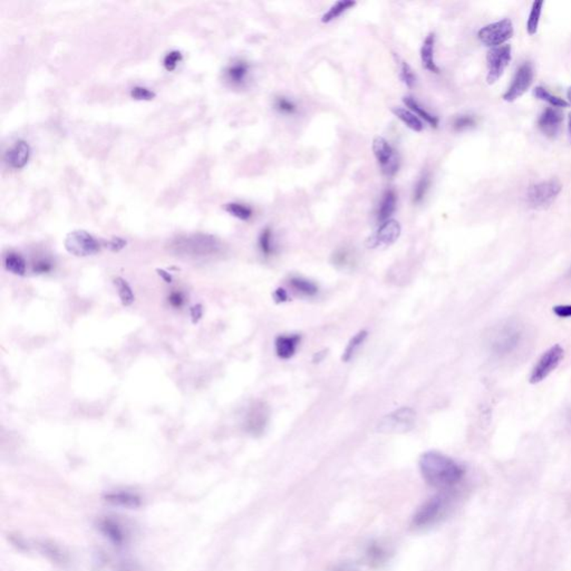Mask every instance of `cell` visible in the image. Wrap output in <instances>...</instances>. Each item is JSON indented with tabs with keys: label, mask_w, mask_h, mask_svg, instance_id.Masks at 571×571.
<instances>
[{
	"label": "cell",
	"mask_w": 571,
	"mask_h": 571,
	"mask_svg": "<svg viewBox=\"0 0 571 571\" xmlns=\"http://www.w3.org/2000/svg\"><path fill=\"white\" fill-rule=\"evenodd\" d=\"M563 356L565 350L560 345H554L545 350L531 370L529 382L531 384H538L545 381L559 366L560 363L563 361Z\"/></svg>",
	"instance_id": "ba28073f"
},
{
	"label": "cell",
	"mask_w": 571,
	"mask_h": 571,
	"mask_svg": "<svg viewBox=\"0 0 571 571\" xmlns=\"http://www.w3.org/2000/svg\"><path fill=\"white\" fill-rule=\"evenodd\" d=\"M225 210L230 213L231 216L242 221H247L252 217V210L246 204L236 203V202L228 203L225 206Z\"/></svg>",
	"instance_id": "f546056e"
},
{
	"label": "cell",
	"mask_w": 571,
	"mask_h": 571,
	"mask_svg": "<svg viewBox=\"0 0 571 571\" xmlns=\"http://www.w3.org/2000/svg\"><path fill=\"white\" fill-rule=\"evenodd\" d=\"M534 66L530 61H525L520 65V68L514 74L510 86L508 88L502 97L504 101L511 103L520 99L530 88L531 84L534 82Z\"/></svg>",
	"instance_id": "7c38bea8"
},
{
	"label": "cell",
	"mask_w": 571,
	"mask_h": 571,
	"mask_svg": "<svg viewBox=\"0 0 571 571\" xmlns=\"http://www.w3.org/2000/svg\"><path fill=\"white\" fill-rule=\"evenodd\" d=\"M64 247L72 256L84 258L95 256L101 251L99 240L85 230H74L65 238Z\"/></svg>",
	"instance_id": "52a82bcc"
},
{
	"label": "cell",
	"mask_w": 571,
	"mask_h": 571,
	"mask_svg": "<svg viewBox=\"0 0 571 571\" xmlns=\"http://www.w3.org/2000/svg\"><path fill=\"white\" fill-rule=\"evenodd\" d=\"M259 248L266 257L271 256L274 252V234L270 228H266L259 236Z\"/></svg>",
	"instance_id": "1f68e13d"
},
{
	"label": "cell",
	"mask_w": 571,
	"mask_h": 571,
	"mask_svg": "<svg viewBox=\"0 0 571 571\" xmlns=\"http://www.w3.org/2000/svg\"><path fill=\"white\" fill-rule=\"evenodd\" d=\"M3 266L10 274L23 277L26 274L27 263L23 257L17 252H8L3 257Z\"/></svg>",
	"instance_id": "44dd1931"
},
{
	"label": "cell",
	"mask_w": 571,
	"mask_h": 571,
	"mask_svg": "<svg viewBox=\"0 0 571 571\" xmlns=\"http://www.w3.org/2000/svg\"><path fill=\"white\" fill-rule=\"evenodd\" d=\"M269 408L263 402H258L252 405L249 411L246 426L247 431L251 434L260 435L265 432L269 422Z\"/></svg>",
	"instance_id": "5bb4252c"
},
{
	"label": "cell",
	"mask_w": 571,
	"mask_h": 571,
	"mask_svg": "<svg viewBox=\"0 0 571 571\" xmlns=\"http://www.w3.org/2000/svg\"><path fill=\"white\" fill-rule=\"evenodd\" d=\"M430 184H431L430 175H428V173H424V174L421 177L420 180L417 181V183L415 184V188H414V203H421V202L424 200L426 193H428V189H430Z\"/></svg>",
	"instance_id": "4dcf8cb0"
},
{
	"label": "cell",
	"mask_w": 571,
	"mask_h": 571,
	"mask_svg": "<svg viewBox=\"0 0 571 571\" xmlns=\"http://www.w3.org/2000/svg\"><path fill=\"white\" fill-rule=\"evenodd\" d=\"M475 124H477V121L472 115H460L453 122V128L455 131H464L468 128H473Z\"/></svg>",
	"instance_id": "e575fe53"
},
{
	"label": "cell",
	"mask_w": 571,
	"mask_h": 571,
	"mask_svg": "<svg viewBox=\"0 0 571 571\" xmlns=\"http://www.w3.org/2000/svg\"><path fill=\"white\" fill-rule=\"evenodd\" d=\"M113 283L123 306H132L135 301V294L131 285L128 283V280L122 277H117L114 278Z\"/></svg>",
	"instance_id": "603a6c76"
},
{
	"label": "cell",
	"mask_w": 571,
	"mask_h": 571,
	"mask_svg": "<svg viewBox=\"0 0 571 571\" xmlns=\"http://www.w3.org/2000/svg\"><path fill=\"white\" fill-rule=\"evenodd\" d=\"M534 95L537 99L543 102H547L550 104L552 108H568L569 104L567 101L561 99V97H556L554 94L547 90V88H542V86H537L534 90Z\"/></svg>",
	"instance_id": "83f0119b"
},
{
	"label": "cell",
	"mask_w": 571,
	"mask_h": 571,
	"mask_svg": "<svg viewBox=\"0 0 571 571\" xmlns=\"http://www.w3.org/2000/svg\"><path fill=\"white\" fill-rule=\"evenodd\" d=\"M30 146L26 141H17L14 146L5 153V161L12 169H23L30 160Z\"/></svg>",
	"instance_id": "2e32d148"
},
{
	"label": "cell",
	"mask_w": 571,
	"mask_h": 571,
	"mask_svg": "<svg viewBox=\"0 0 571 571\" xmlns=\"http://www.w3.org/2000/svg\"><path fill=\"white\" fill-rule=\"evenodd\" d=\"M511 59H512V50H511L510 45L491 48L488 52V84H494L501 79L504 70L510 64Z\"/></svg>",
	"instance_id": "8fae6325"
},
{
	"label": "cell",
	"mask_w": 571,
	"mask_h": 571,
	"mask_svg": "<svg viewBox=\"0 0 571 571\" xmlns=\"http://www.w3.org/2000/svg\"><path fill=\"white\" fill-rule=\"evenodd\" d=\"M568 133L571 141V113H569L568 115Z\"/></svg>",
	"instance_id": "7dc6e473"
},
{
	"label": "cell",
	"mask_w": 571,
	"mask_h": 571,
	"mask_svg": "<svg viewBox=\"0 0 571 571\" xmlns=\"http://www.w3.org/2000/svg\"><path fill=\"white\" fill-rule=\"evenodd\" d=\"M301 337L299 335H280L274 341V348L281 359H292L296 353Z\"/></svg>",
	"instance_id": "e0dca14e"
},
{
	"label": "cell",
	"mask_w": 571,
	"mask_h": 571,
	"mask_svg": "<svg viewBox=\"0 0 571 571\" xmlns=\"http://www.w3.org/2000/svg\"><path fill=\"white\" fill-rule=\"evenodd\" d=\"M355 5L356 3L353 0H343V1H339L335 5H332L326 14H323L321 21L323 23H328L330 21H335L339 16L343 15L345 12H347L348 9L353 8Z\"/></svg>",
	"instance_id": "484cf974"
},
{
	"label": "cell",
	"mask_w": 571,
	"mask_h": 571,
	"mask_svg": "<svg viewBox=\"0 0 571 571\" xmlns=\"http://www.w3.org/2000/svg\"><path fill=\"white\" fill-rule=\"evenodd\" d=\"M274 108L276 110L280 112V113L283 114H294L297 110L296 106H294V102H292L290 99H287V97H277L276 101H274Z\"/></svg>",
	"instance_id": "d590c367"
},
{
	"label": "cell",
	"mask_w": 571,
	"mask_h": 571,
	"mask_svg": "<svg viewBox=\"0 0 571 571\" xmlns=\"http://www.w3.org/2000/svg\"><path fill=\"white\" fill-rule=\"evenodd\" d=\"M373 152L383 174L388 178H394L399 170V153L382 137L374 139Z\"/></svg>",
	"instance_id": "30bf717a"
},
{
	"label": "cell",
	"mask_w": 571,
	"mask_h": 571,
	"mask_svg": "<svg viewBox=\"0 0 571 571\" xmlns=\"http://www.w3.org/2000/svg\"><path fill=\"white\" fill-rule=\"evenodd\" d=\"M552 310H554V314L557 317H571V305H558V306H554Z\"/></svg>",
	"instance_id": "60d3db41"
},
{
	"label": "cell",
	"mask_w": 571,
	"mask_h": 571,
	"mask_svg": "<svg viewBox=\"0 0 571 571\" xmlns=\"http://www.w3.org/2000/svg\"><path fill=\"white\" fill-rule=\"evenodd\" d=\"M397 209V193L394 190H388L383 196L382 201L379 204L377 220L379 222H386L391 220V217Z\"/></svg>",
	"instance_id": "ffe728a7"
},
{
	"label": "cell",
	"mask_w": 571,
	"mask_h": 571,
	"mask_svg": "<svg viewBox=\"0 0 571 571\" xmlns=\"http://www.w3.org/2000/svg\"><path fill=\"white\" fill-rule=\"evenodd\" d=\"M334 571H359L357 569L354 568L352 565H341L337 568L335 569Z\"/></svg>",
	"instance_id": "f6af8a7d"
},
{
	"label": "cell",
	"mask_w": 571,
	"mask_h": 571,
	"mask_svg": "<svg viewBox=\"0 0 571 571\" xmlns=\"http://www.w3.org/2000/svg\"><path fill=\"white\" fill-rule=\"evenodd\" d=\"M131 97L137 101H151L154 99L155 93L150 88L137 86V88H132Z\"/></svg>",
	"instance_id": "74e56055"
},
{
	"label": "cell",
	"mask_w": 571,
	"mask_h": 571,
	"mask_svg": "<svg viewBox=\"0 0 571 571\" xmlns=\"http://www.w3.org/2000/svg\"><path fill=\"white\" fill-rule=\"evenodd\" d=\"M368 332L366 330H361L357 332L353 339H350V343L347 344L345 348L344 354H343V361H350L353 359L356 352L359 350V347L364 344L365 339H368Z\"/></svg>",
	"instance_id": "f1b7e54d"
},
{
	"label": "cell",
	"mask_w": 571,
	"mask_h": 571,
	"mask_svg": "<svg viewBox=\"0 0 571 571\" xmlns=\"http://www.w3.org/2000/svg\"><path fill=\"white\" fill-rule=\"evenodd\" d=\"M420 470L426 483L441 491H451L463 480V466L440 452H426L421 457Z\"/></svg>",
	"instance_id": "6da1fadb"
},
{
	"label": "cell",
	"mask_w": 571,
	"mask_h": 571,
	"mask_svg": "<svg viewBox=\"0 0 571 571\" xmlns=\"http://www.w3.org/2000/svg\"><path fill=\"white\" fill-rule=\"evenodd\" d=\"M563 186L557 179L542 181L539 183L531 186L528 190V203L531 208L542 210L550 207L557 197L561 192Z\"/></svg>",
	"instance_id": "8992f818"
},
{
	"label": "cell",
	"mask_w": 571,
	"mask_h": 571,
	"mask_svg": "<svg viewBox=\"0 0 571 571\" xmlns=\"http://www.w3.org/2000/svg\"><path fill=\"white\" fill-rule=\"evenodd\" d=\"M169 301L173 307L178 308V307L182 306V303H183V296L180 292H173L170 296Z\"/></svg>",
	"instance_id": "b9f144b4"
},
{
	"label": "cell",
	"mask_w": 571,
	"mask_h": 571,
	"mask_svg": "<svg viewBox=\"0 0 571 571\" xmlns=\"http://www.w3.org/2000/svg\"><path fill=\"white\" fill-rule=\"evenodd\" d=\"M563 120V114L560 113L557 108H545L538 119V128L545 137L549 139H556L559 134Z\"/></svg>",
	"instance_id": "9a60e30c"
},
{
	"label": "cell",
	"mask_w": 571,
	"mask_h": 571,
	"mask_svg": "<svg viewBox=\"0 0 571 571\" xmlns=\"http://www.w3.org/2000/svg\"><path fill=\"white\" fill-rule=\"evenodd\" d=\"M513 36V23L509 18L489 23L479 30L478 38L482 44L490 48L503 46Z\"/></svg>",
	"instance_id": "9c48e42d"
},
{
	"label": "cell",
	"mask_w": 571,
	"mask_h": 571,
	"mask_svg": "<svg viewBox=\"0 0 571 571\" xmlns=\"http://www.w3.org/2000/svg\"><path fill=\"white\" fill-rule=\"evenodd\" d=\"M157 272H158L159 276H160L162 279L166 281V283H171L173 281L172 274L168 272V271L164 270V269H157Z\"/></svg>",
	"instance_id": "ee69618b"
},
{
	"label": "cell",
	"mask_w": 571,
	"mask_h": 571,
	"mask_svg": "<svg viewBox=\"0 0 571 571\" xmlns=\"http://www.w3.org/2000/svg\"><path fill=\"white\" fill-rule=\"evenodd\" d=\"M332 263L336 267H341V268L350 267L354 263L353 254H350V251L346 250V249L336 251L335 254H332Z\"/></svg>",
	"instance_id": "d6a6232c"
},
{
	"label": "cell",
	"mask_w": 571,
	"mask_h": 571,
	"mask_svg": "<svg viewBox=\"0 0 571 571\" xmlns=\"http://www.w3.org/2000/svg\"><path fill=\"white\" fill-rule=\"evenodd\" d=\"M289 285L298 294L306 296V297H314L318 294V286L312 280L303 277H292L289 280Z\"/></svg>",
	"instance_id": "d4e9b609"
},
{
	"label": "cell",
	"mask_w": 571,
	"mask_h": 571,
	"mask_svg": "<svg viewBox=\"0 0 571 571\" xmlns=\"http://www.w3.org/2000/svg\"><path fill=\"white\" fill-rule=\"evenodd\" d=\"M570 274H571V270H570Z\"/></svg>",
	"instance_id": "681fc988"
},
{
	"label": "cell",
	"mask_w": 571,
	"mask_h": 571,
	"mask_svg": "<svg viewBox=\"0 0 571 571\" xmlns=\"http://www.w3.org/2000/svg\"><path fill=\"white\" fill-rule=\"evenodd\" d=\"M173 254L188 258H203L213 256L221 250V243L216 237L209 234H192L179 237L170 245Z\"/></svg>",
	"instance_id": "7a4b0ae2"
},
{
	"label": "cell",
	"mask_w": 571,
	"mask_h": 571,
	"mask_svg": "<svg viewBox=\"0 0 571 571\" xmlns=\"http://www.w3.org/2000/svg\"><path fill=\"white\" fill-rule=\"evenodd\" d=\"M392 111L395 114V117H397V119L402 121L408 128H411L412 131H423L424 126H423L422 121L413 112L410 111V110H406L404 108H399V106L394 108Z\"/></svg>",
	"instance_id": "cb8c5ba5"
},
{
	"label": "cell",
	"mask_w": 571,
	"mask_h": 571,
	"mask_svg": "<svg viewBox=\"0 0 571 571\" xmlns=\"http://www.w3.org/2000/svg\"><path fill=\"white\" fill-rule=\"evenodd\" d=\"M126 246V240L122 239V238H113V239L110 240L106 243V247H108L110 250L114 251V252H117V251L122 250L124 247Z\"/></svg>",
	"instance_id": "ab89813d"
},
{
	"label": "cell",
	"mask_w": 571,
	"mask_h": 571,
	"mask_svg": "<svg viewBox=\"0 0 571 571\" xmlns=\"http://www.w3.org/2000/svg\"><path fill=\"white\" fill-rule=\"evenodd\" d=\"M417 412L412 408H399L383 417L377 424V431L383 434H394V433H405L411 431L415 425Z\"/></svg>",
	"instance_id": "5b68a950"
},
{
	"label": "cell",
	"mask_w": 571,
	"mask_h": 571,
	"mask_svg": "<svg viewBox=\"0 0 571 571\" xmlns=\"http://www.w3.org/2000/svg\"><path fill=\"white\" fill-rule=\"evenodd\" d=\"M401 232L402 228L399 222L391 219L388 221L383 222L376 232L368 238L366 246L368 248L375 249L393 245L394 242L399 239Z\"/></svg>",
	"instance_id": "4fadbf2b"
},
{
	"label": "cell",
	"mask_w": 571,
	"mask_h": 571,
	"mask_svg": "<svg viewBox=\"0 0 571 571\" xmlns=\"http://www.w3.org/2000/svg\"><path fill=\"white\" fill-rule=\"evenodd\" d=\"M274 301H277V303H285V301H288V294H287L285 289L283 288H278L274 292Z\"/></svg>",
	"instance_id": "7bdbcfd3"
},
{
	"label": "cell",
	"mask_w": 571,
	"mask_h": 571,
	"mask_svg": "<svg viewBox=\"0 0 571 571\" xmlns=\"http://www.w3.org/2000/svg\"><path fill=\"white\" fill-rule=\"evenodd\" d=\"M323 356H325V352H319V353L316 354L314 361H316V363H317V361H321V359H323Z\"/></svg>",
	"instance_id": "bcb514c9"
},
{
	"label": "cell",
	"mask_w": 571,
	"mask_h": 571,
	"mask_svg": "<svg viewBox=\"0 0 571 571\" xmlns=\"http://www.w3.org/2000/svg\"><path fill=\"white\" fill-rule=\"evenodd\" d=\"M403 102L410 108V111L413 112L417 117H420L421 119H423L426 123H428L432 128H437L439 126V119L434 117L433 114L426 111L425 108L417 103V99H413L412 97H405L403 99Z\"/></svg>",
	"instance_id": "7402d4cb"
},
{
	"label": "cell",
	"mask_w": 571,
	"mask_h": 571,
	"mask_svg": "<svg viewBox=\"0 0 571 571\" xmlns=\"http://www.w3.org/2000/svg\"><path fill=\"white\" fill-rule=\"evenodd\" d=\"M567 99H568L569 106H571V86L567 90Z\"/></svg>",
	"instance_id": "c3c4849f"
},
{
	"label": "cell",
	"mask_w": 571,
	"mask_h": 571,
	"mask_svg": "<svg viewBox=\"0 0 571 571\" xmlns=\"http://www.w3.org/2000/svg\"><path fill=\"white\" fill-rule=\"evenodd\" d=\"M203 306H202L201 303H196V305H193L190 308V317H191V321H192V323L197 325L199 321H201L202 317H203Z\"/></svg>",
	"instance_id": "f35d334b"
},
{
	"label": "cell",
	"mask_w": 571,
	"mask_h": 571,
	"mask_svg": "<svg viewBox=\"0 0 571 571\" xmlns=\"http://www.w3.org/2000/svg\"><path fill=\"white\" fill-rule=\"evenodd\" d=\"M248 74L249 65L245 61H234L232 64L229 65V68L226 70L228 81L231 84L236 85V86L245 84Z\"/></svg>",
	"instance_id": "d6986e66"
},
{
	"label": "cell",
	"mask_w": 571,
	"mask_h": 571,
	"mask_svg": "<svg viewBox=\"0 0 571 571\" xmlns=\"http://www.w3.org/2000/svg\"><path fill=\"white\" fill-rule=\"evenodd\" d=\"M545 5L543 0H537L532 3L531 7L530 15L528 18L527 21V32L529 35H534L538 32V27H539L540 17L542 14V7Z\"/></svg>",
	"instance_id": "4316f807"
},
{
	"label": "cell",
	"mask_w": 571,
	"mask_h": 571,
	"mask_svg": "<svg viewBox=\"0 0 571 571\" xmlns=\"http://www.w3.org/2000/svg\"><path fill=\"white\" fill-rule=\"evenodd\" d=\"M181 61H182V54H181L180 50H172V52L166 54V57H164V68L166 70L172 72Z\"/></svg>",
	"instance_id": "8d00e7d4"
},
{
	"label": "cell",
	"mask_w": 571,
	"mask_h": 571,
	"mask_svg": "<svg viewBox=\"0 0 571 571\" xmlns=\"http://www.w3.org/2000/svg\"><path fill=\"white\" fill-rule=\"evenodd\" d=\"M443 491V492L433 497L417 509L413 517L414 527L417 529H426L437 525L448 514L453 502V492Z\"/></svg>",
	"instance_id": "3957f363"
},
{
	"label": "cell",
	"mask_w": 571,
	"mask_h": 571,
	"mask_svg": "<svg viewBox=\"0 0 571 571\" xmlns=\"http://www.w3.org/2000/svg\"><path fill=\"white\" fill-rule=\"evenodd\" d=\"M399 77L402 79V82L410 88H413L414 84L417 82V76L414 74L413 70H412L411 66H410V65L404 61L401 63Z\"/></svg>",
	"instance_id": "836d02e7"
},
{
	"label": "cell",
	"mask_w": 571,
	"mask_h": 571,
	"mask_svg": "<svg viewBox=\"0 0 571 571\" xmlns=\"http://www.w3.org/2000/svg\"><path fill=\"white\" fill-rule=\"evenodd\" d=\"M435 34H428L421 48V61L423 68L431 73H440V68H437L434 61Z\"/></svg>",
	"instance_id": "ac0fdd59"
},
{
	"label": "cell",
	"mask_w": 571,
	"mask_h": 571,
	"mask_svg": "<svg viewBox=\"0 0 571 571\" xmlns=\"http://www.w3.org/2000/svg\"><path fill=\"white\" fill-rule=\"evenodd\" d=\"M522 341V330L517 323H505L497 330L491 339V352L498 359L510 355Z\"/></svg>",
	"instance_id": "277c9868"
}]
</instances>
